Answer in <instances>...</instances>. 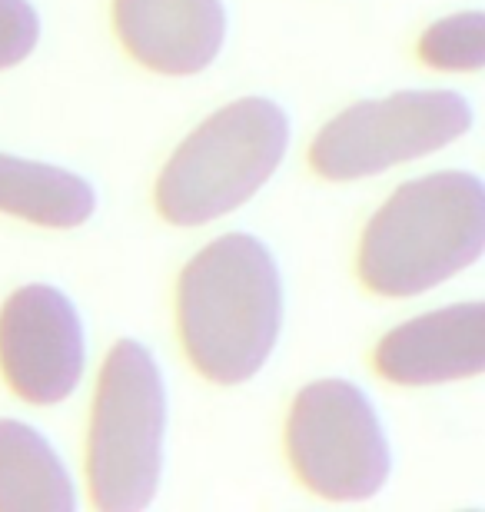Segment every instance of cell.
<instances>
[{"instance_id":"obj_1","label":"cell","mask_w":485,"mask_h":512,"mask_svg":"<svg viewBox=\"0 0 485 512\" xmlns=\"http://www.w3.org/2000/svg\"><path fill=\"white\" fill-rule=\"evenodd\" d=\"M180 336L210 383L240 386L270 363L283 330V276L253 233H223L183 266Z\"/></svg>"},{"instance_id":"obj_2","label":"cell","mask_w":485,"mask_h":512,"mask_svg":"<svg viewBox=\"0 0 485 512\" xmlns=\"http://www.w3.org/2000/svg\"><path fill=\"white\" fill-rule=\"evenodd\" d=\"M485 250V183L439 170L392 193L366 223L359 276L373 293L406 300L479 263Z\"/></svg>"},{"instance_id":"obj_3","label":"cell","mask_w":485,"mask_h":512,"mask_svg":"<svg viewBox=\"0 0 485 512\" xmlns=\"http://www.w3.org/2000/svg\"><path fill=\"white\" fill-rule=\"evenodd\" d=\"M290 114L270 97H240L173 150L157 180V210L173 227H203L240 210L280 170Z\"/></svg>"},{"instance_id":"obj_4","label":"cell","mask_w":485,"mask_h":512,"mask_svg":"<svg viewBox=\"0 0 485 512\" xmlns=\"http://www.w3.org/2000/svg\"><path fill=\"white\" fill-rule=\"evenodd\" d=\"M167 443V383L150 346L117 340L90 416L87 476L100 512H140L157 499Z\"/></svg>"},{"instance_id":"obj_5","label":"cell","mask_w":485,"mask_h":512,"mask_svg":"<svg viewBox=\"0 0 485 512\" xmlns=\"http://www.w3.org/2000/svg\"><path fill=\"white\" fill-rule=\"evenodd\" d=\"M286 453L303 486L333 503H363L389 483L392 449L373 399L349 380H316L293 399Z\"/></svg>"},{"instance_id":"obj_6","label":"cell","mask_w":485,"mask_h":512,"mask_svg":"<svg viewBox=\"0 0 485 512\" xmlns=\"http://www.w3.org/2000/svg\"><path fill=\"white\" fill-rule=\"evenodd\" d=\"M476 124L469 97L456 90H399L359 100L316 133L309 163L319 177L346 183L376 177L406 160L429 157Z\"/></svg>"},{"instance_id":"obj_7","label":"cell","mask_w":485,"mask_h":512,"mask_svg":"<svg viewBox=\"0 0 485 512\" xmlns=\"http://www.w3.org/2000/svg\"><path fill=\"white\" fill-rule=\"evenodd\" d=\"M87 366V333L74 300L50 283H27L0 306V370L34 406L77 393Z\"/></svg>"},{"instance_id":"obj_8","label":"cell","mask_w":485,"mask_h":512,"mask_svg":"<svg viewBox=\"0 0 485 512\" xmlns=\"http://www.w3.org/2000/svg\"><path fill=\"white\" fill-rule=\"evenodd\" d=\"M113 24L133 60L167 77H193L220 57L223 0H113Z\"/></svg>"},{"instance_id":"obj_9","label":"cell","mask_w":485,"mask_h":512,"mask_svg":"<svg viewBox=\"0 0 485 512\" xmlns=\"http://www.w3.org/2000/svg\"><path fill=\"white\" fill-rule=\"evenodd\" d=\"M485 306L452 303L396 326L376 346V370L396 386L472 380L485 370Z\"/></svg>"},{"instance_id":"obj_10","label":"cell","mask_w":485,"mask_h":512,"mask_svg":"<svg viewBox=\"0 0 485 512\" xmlns=\"http://www.w3.org/2000/svg\"><path fill=\"white\" fill-rule=\"evenodd\" d=\"M77 489L54 443L20 419H0V512H77Z\"/></svg>"},{"instance_id":"obj_11","label":"cell","mask_w":485,"mask_h":512,"mask_svg":"<svg viewBox=\"0 0 485 512\" xmlns=\"http://www.w3.org/2000/svg\"><path fill=\"white\" fill-rule=\"evenodd\" d=\"M0 213L50 230H74L97 213V190L57 163L0 153Z\"/></svg>"},{"instance_id":"obj_12","label":"cell","mask_w":485,"mask_h":512,"mask_svg":"<svg viewBox=\"0 0 485 512\" xmlns=\"http://www.w3.org/2000/svg\"><path fill=\"white\" fill-rule=\"evenodd\" d=\"M419 57L432 70L476 74L485 64V14L482 10H462V14L436 20L419 37Z\"/></svg>"},{"instance_id":"obj_13","label":"cell","mask_w":485,"mask_h":512,"mask_svg":"<svg viewBox=\"0 0 485 512\" xmlns=\"http://www.w3.org/2000/svg\"><path fill=\"white\" fill-rule=\"evenodd\" d=\"M40 40V14L30 0H0V70L17 67L34 54Z\"/></svg>"}]
</instances>
